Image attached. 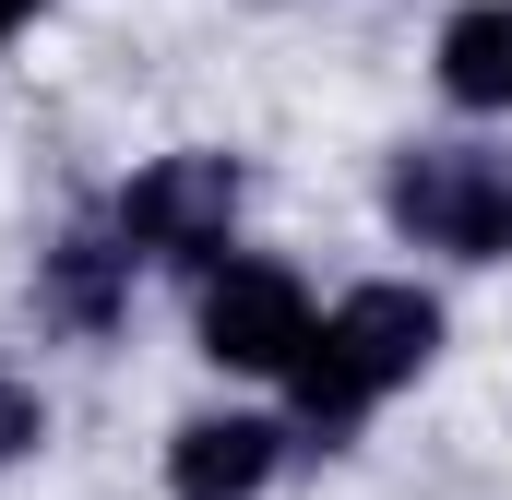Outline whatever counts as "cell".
<instances>
[{"instance_id": "obj_3", "label": "cell", "mask_w": 512, "mask_h": 500, "mask_svg": "<svg viewBox=\"0 0 512 500\" xmlns=\"http://www.w3.org/2000/svg\"><path fill=\"white\" fill-rule=\"evenodd\" d=\"M239 155H155L143 179L120 191V239L143 262H191V274H215L227 239H239Z\"/></svg>"}, {"instance_id": "obj_5", "label": "cell", "mask_w": 512, "mask_h": 500, "mask_svg": "<svg viewBox=\"0 0 512 500\" xmlns=\"http://www.w3.org/2000/svg\"><path fill=\"white\" fill-rule=\"evenodd\" d=\"M286 465V429L274 417H179L167 441V500H262Z\"/></svg>"}, {"instance_id": "obj_6", "label": "cell", "mask_w": 512, "mask_h": 500, "mask_svg": "<svg viewBox=\"0 0 512 500\" xmlns=\"http://www.w3.org/2000/svg\"><path fill=\"white\" fill-rule=\"evenodd\" d=\"M131 262H143V250H131L120 227H72V239L36 262V322H60V334H120Z\"/></svg>"}, {"instance_id": "obj_9", "label": "cell", "mask_w": 512, "mask_h": 500, "mask_svg": "<svg viewBox=\"0 0 512 500\" xmlns=\"http://www.w3.org/2000/svg\"><path fill=\"white\" fill-rule=\"evenodd\" d=\"M24 12H36V0H0V36H12V24H24Z\"/></svg>"}, {"instance_id": "obj_1", "label": "cell", "mask_w": 512, "mask_h": 500, "mask_svg": "<svg viewBox=\"0 0 512 500\" xmlns=\"http://www.w3.org/2000/svg\"><path fill=\"white\" fill-rule=\"evenodd\" d=\"M441 358V298L429 286H346L322 322H310V358H298V429L334 453L382 393H405V381Z\"/></svg>"}, {"instance_id": "obj_8", "label": "cell", "mask_w": 512, "mask_h": 500, "mask_svg": "<svg viewBox=\"0 0 512 500\" xmlns=\"http://www.w3.org/2000/svg\"><path fill=\"white\" fill-rule=\"evenodd\" d=\"M36 441H48V405H36L24 381H0V465H24Z\"/></svg>"}, {"instance_id": "obj_7", "label": "cell", "mask_w": 512, "mask_h": 500, "mask_svg": "<svg viewBox=\"0 0 512 500\" xmlns=\"http://www.w3.org/2000/svg\"><path fill=\"white\" fill-rule=\"evenodd\" d=\"M441 96L477 120H512V0H465L441 24Z\"/></svg>"}, {"instance_id": "obj_2", "label": "cell", "mask_w": 512, "mask_h": 500, "mask_svg": "<svg viewBox=\"0 0 512 500\" xmlns=\"http://www.w3.org/2000/svg\"><path fill=\"white\" fill-rule=\"evenodd\" d=\"M393 239L441 262H512V155L501 143H405L382 179Z\"/></svg>"}, {"instance_id": "obj_4", "label": "cell", "mask_w": 512, "mask_h": 500, "mask_svg": "<svg viewBox=\"0 0 512 500\" xmlns=\"http://www.w3.org/2000/svg\"><path fill=\"white\" fill-rule=\"evenodd\" d=\"M310 322H322V310H310V286H298L286 262H239V250H227V262L203 274V358H215V370L286 381L310 358Z\"/></svg>"}]
</instances>
